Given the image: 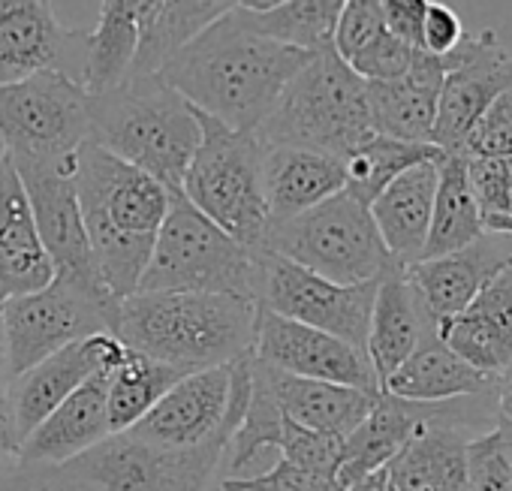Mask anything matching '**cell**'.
I'll return each mask as SVG.
<instances>
[{"label": "cell", "instance_id": "obj_1", "mask_svg": "<svg viewBox=\"0 0 512 491\" xmlns=\"http://www.w3.org/2000/svg\"><path fill=\"white\" fill-rule=\"evenodd\" d=\"M311 55L260 31L235 7L175 49L157 73L193 109L232 130L256 133Z\"/></svg>", "mask_w": 512, "mask_h": 491}, {"label": "cell", "instance_id": "obj_2", "mask_svg": "<svg viewBox=\"0 0 512 491\" xmlns=\"http://www.w3.org/2000/svg\"><path fill=\"white\" fill-rule=\"evenodd\" d=\"M76 193L97 278L115 299L133 296L172 190L139 166L85 142L76 151Z\"/></svg>", "mask_w": 512, "mask_h": 491}, {"label": "cell", "instance_id": "obj_3", "mask_svg": "<svg viewBox=\"0 0 512 491\" xmlns=\"http://www.w3.org/2000/svg\"><path fill=\"white\" fill-rule=\"evenodd\" d=\"M260 305L235 293H133L118 299L112 335L133 353L184 374L253 350Z\"/></svg>", "mask_w": 512, "mask_h": 491}, {"label": "cell", "instance_id": "obj_4", "mask_svg": "<svg viewBox=\"0 0 512 491\" xmlns=\"http://www.w3.org/2000/svg\"><path fill=\"white\" fill-rule=\"evenodd\" d=\"M199 136V112L160 73H130L91 94L88 142L139 166L169 190H181Z\"/></svg>", "mask_w": 512, "mask_h": 491}, {"label": "cell", "instance_id": "obj_5", "mask_svg": "<svg viewBox=\"0 0 512 491\" xmlns=\"http://www.w3.org/2000/svg\"><path fill=\"white\" fill-rule=\"evenodd\" d=\"M371 136L368 82L332 46L308 58L266 121L256 127V139L263 145L311 148L341 160Z\"/></svg>", "mask_w": 512, "mask_h": 491}, {"label": "cell", "instance_id": "obj_6", "mask_svg": "<svg viewBox=\"0 0 512 491\" xmlns=\"http://www.w3.org/2000/svg\"><path fill=\"white\" fill-rule=\"evenodd\" d=\"M256 251L172 190L136 293H235L256 302Z\"/></svg>", "mask_w": 512, "mask_h": 491}, {"label": "cell", "instance_id": "obj_7", "mask_svg": "<svg viewBox=\"0 0 512 491\" xmlns=\"http://www.w3.org/2000/svg\"><path fill=\"white\" fill-rule=\"evenodd\" d=\"M260 248L335 284L380 281L398 266L374 226L371 208L347 190L266 226Z\"/></svg>", "mask_w": 512, "mask_h": 491}, {"label": "cell", "instance_id": "obj_8", "mask_svg": "<svg viewBox=\"0 0 512 491\" xmlns=\"http://www.w3.org/2000/svg\"><path fill=\"white\" fill-rule=\"evenodd\" d=\"M199 112V109H196ZM199 145L181 178V193L211 223L247 248H260L269 226L263 193V142L199 112Z\"/></svg>", "mask_w": 512, "mask_h": 491}, {"label": "cell", "instance_id": "obj_9", "mask_svg": "<svg viewBox=\"0 0 512 491\" xmlns=\"http://www.w3.org/2000/svg\"><path fill=\"white\" fill-rule=\"evenodd\" d=\"M118 299L100 281H79L55 275L37 293L0 302L4 338L10 356V377H19L46 356L85 341L100 332H112Z\"/></svg>", "mask_w": 512, "mask_h": 491}, {"label": "cell", "instance_id": "obj_10", "mask_svg": "<svg viewBox=\"0 0 512 491\" xmlns=\"http://www.w3.org/2000/svg\"><path fill=\"white\" fill-rule=\"evenodd\" d=\"M91 136V94L64 70L0 85V142L13 160H64Z\"/></svg>", "mask_w": 512, "mask_h": 491}, {"label": "cell", "instance_id": "obj_11", "mask_svg": "<svg viewBox=\"0 0 512 491\" xmlns=\"http://www.w3.org/2000/svg\"><path fill=\"white\" fill-rule=\"evenodd\" d=\"M250 356L253 353L229 365H211L184 374L127 431L166 449H193L214 440L217 434L232 437L250 401Z\"/></svg>", "mask_w": 512, "mask_h": 491}, {"label": "cell", "instance_id": "obj_12", "mask_svg": "<svg viewBox=\"0 0 512 491\" xmlns=\"http://www.w3.org/2000/svg\"><path fill=\"white\" fill-rule=\"evenodd\" d=\"M377 281L335 284L266 248L256 251V305L287 320L338 335L365 350Z\"/></svg>", "mask_w": 512, "mask_h": 491}, {"label": "cell", "instance_id": "obj_13", "mask_svg": "<svg viewBox=\"0 0 512 491\" xmlns=\"http://www.w3.org/2000/svg\"><path fill=\"white\" fill-rule=\"evenodd\" d=\"M229 434L193 449H166L133 437L130 431L109 434L70 467L103 491H205L220 467Z\"/></svg>", "mask_w": 512, "mask_h": 491}, {"label": "cell", "instance_id": "obj_14", "mask_svg": "<svg viewBox=\"0 0 512 491\" xmlns=\"http://www.w3.org/2000/svg\"><path fill=\"white\" fill-rule=\"evenodd\" d=\"M494 425L491 389L440 401L437 413L386 464L389 491H467V443Z\"/></svg>", "mask_w": 512, "mask_h": 491}, {"label": "cell", "instance_id": "obj_15", "mask_svg": "<svg viewBox=\"0 0 512 491\" xmlns=\"http://www.w3.org/2000/svg\"><path fill=\"white\" fill-rule=\"evenodd\" d=\"M446 76L437 97L431 142L455 154L482 112L512 85V55L503 52L494 31L464 37L449 55H440Z\"/></svg>", "mask_w": 512, "mask_h": 491}, {"label": "cell", "instance_id": "obj_16", "mask_svg": "<svg viewBox=\"0 0 512 491\" xmlns=\"http://www.w3.org/2000/svg\"><path fill=\"white\" fill-rule=\"evenodd\" d=\"M13 166L25 187L40 238L55 263V275L100 281L76 193V154L64 160H13Z\"/></svg>", "mask_w": 512, "mask_h": 491}, {"label": "cell", "instance_id": "obj_17", "mask_svg": "<svg viewBox=\"0 0 512 491\" xmlns=\"http://www.w3.org/2000/svg\"><path fill=\"white\" fill-rule=\"evenodd\" d=\"M250 353L256 362H266L296 377L380 392L377 374L365 350L341 341L338 335L287 320L266 308H260V317H256V338Z\"/></svg>", "mask_w": 512, "mask_h": 491}, {"label": "cell", "instance_id": "obj_18", "mask_svg": "<svg viewBox=\"0 0 512 491\" xmlns=\"http://www.w3.org/2000/svg\"><path fill=\"white\" fill-rule=\"evenodd\" d=\"M85 31H67L52 0H0V85L19 82L40 70H64L85 61Z\"/></svg>", "mask_w": 512, "mask_h": 491}, {"label": "cell", "instance_id": "obj_19", "mask_svg": "<svg viewBox=\"0 0 512 491\" xmlns=\"http://www.w3.org/2000/svg\"><path fill=\"white\" fill-rule=\"evenodd\" d=\"M127 353L130 350L112 332H100L46 356L43 362L13 377L7 386V395L13 404L19 437L25 440L91 374L115 371L127 359Z\"/></svg>", "mask_w": 512, "mask_h": 491}, {"label": "cell", "instance_id": "obj_20", "mask_svg": "<svg viewBox=\"0 0 512 491\" xmlns=\"http://www.w3.org/2000/svg\"><path fill=\"white\" fill-rule=\"evenodd\" d=\"M160 13L163 0H103L97 25L85 37L82 85L88 94L145 73Z\"/></svg>", "mask_w": 512, "mask_h": 491}, {"label": "cell", "instance_id": "obj_21", "mask_svg": "<svg viewBox=\"0 0 512 491\" xmlns=\"http://www.w3.org/2000/svg\"><path fill=\"white\" fill-rule=\"evenodd\" d=\"M55 263L34 223L19 172L4 154L0 160V302L28 296L52 284Z\"/></svg>", "mask_w": 512, "mask_h": 491}, {"label": "cell", "instance_id": "obj_22", "mask_svg": "<svg viewBox=\"0 0 512 491\" xmlns=\"http://www.w3.org/2000/svg\"><path fill=\"white\" fill-rule=\"evenodd\" d=\"M437 338L482 374L512 362V260L473 296V302L437 323Z\"/></svg>", "mask_w": 512, "mask_h": 491}, {"label": "cell", "instance_id": "obj_23", "mask_svg": "<svg viewBox=\"0 0 512 491\" xmlns=\"http://www.w3.org/2000/svg\"><path fill=\"white\" fill-rule=\"evenodd\" d=\"M512 260V248L491 235H479L473 244L443 257L419 260L407 266L413 287L419 290L434 323L461 314L473 296Z\"/></svg>", "mask_w": 512, "mask_h": 491}, {"label": "cell", "instance_id": "obj_24", "mask_svg": "<svg viewBox=\"0 0 512 491\" xmlns=\"http://www.w3.org/2000/svg\"><path fill=\"white\" fill-rule=\"evenodd\" d=\"M109 374H91L79 389H73L25 440L22 461L40 464H70L76 455L88 452L112 434L109 428Z\"/></svg>", "mask_w": 512, "mask_h": 491}, {"label": "cell", "instance_id": "obj_25", "mask_svg": "<svg viewBox=\"0 0 512 491\" xmlns=\"http://www.w3.org/2000/svg\"><path fill=\"white\" fill-rule=\"evenodd\" d=\"M431 335H437V323L431 320L419 290L413 287L407 266H392L377 281L371 329L365 344L377 383H383Z\"/></svg>", "mask_w": 512, "mask_h": 491}, {"label": "cell", "instance_id": "obj_26", "mask_svg": "<svg viewBox=\"0 0 512 491\" xmlns=\"http://www.w3.org/2000/svg\"><path fill=\"white\" fill-rule=\"evenodd\" d=\"M253 374L263 380V386L272 392L284 416L293 422L338 437L344 440L371 410L377 392L356 389V386H341L329 380H311V377H296L287 371H278L266 362L253 359Z\"/></svg>", "mask_w": 512, "mask_h": 491}, {"label": "cell", "instance_id": "obj_27", "mask_svg": "<svg viewBox=\"0 0 512 491\" xmlns=\"http://www.w3.org/2000/svg\"><path fill=\"white\" fill-rule=\"evenodd\" d=\"M443 76V58L419 49L407 73L383 82H368L374 133L407 142H431Z\"/></svg>", "mask_w": 512, "mask_h": 491}, {"label": "cell", "instance_id": "obj_28", "mask_svg": "<svg viewBox=\"0 0 512 491\" xmlns=\"http://www.w3.org/2000/svg\"><path fill=\"white\" fill-rule=\"evenodd\" d=\"M440 401H407L389 392H377L365 419L344 437L338 482L347 488L356 479L383 470L401 446L437 413Z\"/></svg>", "mask_w": 512, "mask_h": 491}, {"label": "cell", "instance_id": "obj_29", "mask_svg": "<svg viewBox=\"0 0 512 491\" xmlns=\"http://www.w3.org/2000/svg\"><path fill=\"white\" fill-rule=\"evenodd\" d=\"M344 160L293 145H263V193L269 223L302 214L344 190Z\"/></svg>", "mask_w": 512, "mask_h": 491}, {"label": "cell", "instance_id": "obj_30", "mask_svg": "<svg viewBox=\"0 0 512 491\" xmlns=\"http://www.w3.org/2000/svg\"><path fill=\"white\" fill-rule=\"evenodd\" d=\"M437 163L440 160H428L401 172L368 205L386 251L398 266H413L425 254L437 190Z\"/></svg>", "mask_w": 512, "mask_h": 491}, {"label": "cell", "instance_id": "obj_31", "mask_svg": "<svg viewBox=\"0 0 512 491\" xmlns=\"http://www.w3.org/2000/svg\"><path fill=\"white\" fill-rule=\"evenodd\" d=\"M491 383V374L476 371L437 335H431L380 383V392L407 401H449L488 392Z\"/></svg>", "mask_w": 512, "mask_h": 491}, {"label": "cell", "instance_id": "obj_32", "mask_svg": "<svg viewBox=\"0 0 512 491\" xmlns=\"http://www.w3.org/2000/svg\"><path fill=\"white\" fill-rule=\"evenodd\" d=\"M250 401L247 410L226 440L220 467L214 479H247L256 473H266L281 458V434H284V410L272 398V392L263 386V380L253 374V356H250Z\"/></svg>", "mask_w": 512, "mask_h": 491}, {"label": "cell", "instance_id": "obj_33", "mask_svg": "<svg viewBox=\"0 0 512 491\" xmlns=\"http://www.w3.org/2000/svg\"><path fill=\"white\" fill-rule=\"evenodd\" d=\"M479 235H485V232H482L479 205H476L470 175H467V157L443 154L437 163L434 211H431V229H428L422 260L461 251L467 244H473Z\"/></svg>", "mask_w": 512, "mask_h": 491}, {"label": "cell", "instance_id": "obj_34", "mask_svg": "<svg viewBox=\"0 0 512 491\" xmlns=\"http://www.w3.org/2000/svg\"><path fill=\"white\" fill-rule=\"evenodd\" d=\"M440 157L443 151L434 142H407L374 133L368 142H362L353 154L344 157V190L359 202L371 205L401 172Z\"/></svg>", "mask_w": 512, "mask_h": 491}, {"label": "cell", "instance_id": "obj_35", "mask_svg": "<svg viewBox=\"0 0 512 491\" xmlns=\"http://www.w3.org/2000/svg\"><path fill=\"white\" fill-rule=\"evenodd\" d=\"M181 377H184L181 368L130 350L127 359L109 374V428H112V434L133 428Z\"/></svg>", "mask_w": 512, "mask_h": 491}, {"label": "cell", "instance_id": "obj_36", "mask_svg": "<svg viewBox=\"0 0 512 491\" xmlns=\"http://www.w3.org/2000/svg\"><path fill=\"white\" fill-rule=\"evenodd\" d=\"M344 4L347 0H281L269 13H244L260 31L299 49L317 52L332 46Z\"/></svg>", "mask_w": 512, "mask_h": 491}, {"label": "cell", "instance_id": "obj_37", "mask_svg": "<svg viewBox=\"0 0 512 491\" xmlns=\"http://www.w3.org/2000/svg\"><path fill=\"white\" fill-rule=\"evenodd\" d=\"M238 4L241 0H163V13L145 61V73H157L175 49H181L220 16L232 13Z\"/></svg>", "mask_w": 512, "mask_h": 491}, {"label": "cell", "instance_id": "obj_38", "mask_svg": "<svg viewBox=\"0 0 512 491\" xmlns=\"http://www.w3.org/2000/svg\"><path fill=\"white\" fill-rule=\"evenodd\" d=\"M485 235H512V157H467Z\"/></svg>", "mask_w": 512, "mask_h": 491}, {"label": "cell", "instance_id": "obj_39", "mask_svg": "<svg viewBox=\"0 0 512 491\" xmlns=\"http://www.w3.org/2000/svg\"><path fill=\"white\" fill-rule=\"evenodd\" d=\"M389 40L392 34L383 22V0H347L332 37V49L350 67Z\"/></svg>", "mask_w": 512, "mask_h": 491}, {"label": "cell", "instance_id": "obj_40", "mask_svg": "<svg viewBox=\"0 0 512 491\" xmlns=\"http://www.w3.org/2000/svg\"><path fill=\"white\" fill-rule=\"evenodd\" d=\"M341 443L338 437L311 431L299 422H293L290 416L284 419V434H281V458L299 464L308 473H320V476H338V464H341Z\"/></svg>", "mask_w": 512, "mask_h": 491}, {"label": "cell", "instance_id": "obj_41", "mask_svg": "<svg viewBox=\"0 0 512 491\" xmlns=\"http://www.w3.org/2000/svg\"><path fill=\"white\" fill-rule=\"evenodd\" d=\"M467 491H512V461L497 425L467 443Z\"/></svg>", "mask_w": 512, "mask_h": 491}, {"label": "cell", "instance_id": "obj_42", "mask_svg": "<svg viewBox=\"0 0 512 491\" xmlns=\"http://www.w3.org/2000/svg\"><path fill=\"white\" fill-rule=\"evenodd\" d=\"M455 154L464 157H512V85L470 127Z\"/></svg>", "mask_w": 512, "mask_h": 491}, {"label": "cell", "instance_id": "obj_43", "mask_svg": "<svg viewBox=\"0 0 512 491\" xmlns=\"http://www.w3.org/2000/svg\"><path fill=\"white\" fill-rule=\"evenodd\" d=\"M0 491H103L70 464L19 461L0 473Z\"/></svg>", "mask_w": 512, "mask_h": 491}, {"label": "cell", "instance_id": "obj_44", "mask_svg": "<svg viewBox=\"0 0 512 491\" xmlns=\"http://www.w3.org/2000/svg\"><path fill=\"white\" fill-rule=\"evenodd\" d=\"M464 22L461 16L440 0H428L425 19H422V34H419V49L428 55H449L461 40H464Z\"/></svg>", "mask_w": 512, "mask_h": 491}, {"label": "cell", "instance_id": "obj_45", "mask_svg": "<svg viewBox=\"0 0 512 491\" xmlns=\"http://www.w3.org/2000/svg\"><path fill=\"white\" fill-rule=\"evenodd\" d=\"M428 0H383V22L392 37L401 43L419 49V34H422V19H425Z\"/></svg>", "mask_w": 512, "mask_h": 491}, {"label": "cell", "instance_id": "obj_46", "mask_svg": "<svg viewBox=\"0 0 512 491\" xmlns=\"http://www.w3.org/2000/svg\"><path fill=\"white\" fill-rule=\"evenodd\" d=\"M22 461V437L16 428L13 404L7 389H0V473L16 467Z\"/></svg>", "mask_w": 512, "mask_h": 491}, {"label": "cell", "instance_id": "obj_47", "mask_svg": "<svg viewBox=\"0 0 512 491\" xmlns=\"http://www.w3.org/2000/svg\"><path fill=\"white\" fill-rule=\"evenodd\" d=\"M494 410H497V422H512V362L494 374Z\"/></svg>", "mask_w": 512, "mask_h": 491}, {"label": "cell", "instance_id": "obj_48", "mask_svg": "<svg viewBox=\"0 0 512 491\" xmlns=\"http://www.w3.org/2000/svg\"><path fill=\"white\" fill-rule=\"evenodd\" d=\"M344 491H386V467L383 470H374V473H368L362 479H356Z\"/></svg>", "mask_w": 512, "mask_h": 491}, {"label": "cell", "instance_id": "obj_49", "mask_svg": "<svg viewBox=\"0 0 512 491\" xmlns=\"http://www.w3.org/2000/svg\"><path fill=\"white\" fill-rule=\"evenodd\" d=\"M10 356H7V338H4V317H0V389L10 386Z\"/></svg>", "mask_w": 512, "mask_h": 491}, {"label": "cell", "instance_id": "obj_50", "mask_svg": "<svg viewBox=\"0 0 512 491\" xmlns=\"http://www.w3.org/2000/svg\"><path fill=\"white\" fill-rule=\"evenodd\" d=\"M281 4V0H241V10H247V13H269V10H275Z\"/></svg>", "mask_w": 512, "mask_h": 491}, {"label": "cell", "instance_id": "obj_51", "mask_svg": "<svg viewBox=\"0 0 512 491\" xmlns=\"http://www.w3.org/2000/svg\"><path fill=\"white\" fill-rule=\"evenodd\" d=\"M497 431H500V440H503V449L512 461V422H497Z\"/></svg>", "mask_w": 512, "mask_h": 491}, {"label": "cell", "instance_id": "obj_52", "mask_svg": "<svg viewBox=\"0 0 512 491\" xmlns=\"http://www.w3.org/2000/svg\"><path fill=\"white\" fill-rule=\"evenodd\" d=\"M205 491H244V488H235V485H229V482H223V479H214Z\"/></svg>", "mask_w": 512, "mask_h": 491}, {"label": "cell", "instance_id": "obj_53", "mask_svg": "<svg viewBox=\"0 0 512 491\" xmlns=\"http://www.w3.org/2000/svg\"><path fill=\"white\" fill-rule=\"evenodd\" d=\"M4 154H7V151H4V142H0V160H4Z\"/></svg>", "mask_w": 512, "mask_h": 491}, {"label": "cell", "instance_id": "obj_54", "mask_svg": "<svg viewBox=\"0 0 512 491\" xmlns=\"http://www.w3.org/2000/svg\"><path fill=\"white\" fill-rule=\"evenodd\" d=\"M386 491H389V485H386Z\"/></svg>", "mask_w": 512, "mask_h": 491}]
</instances>
